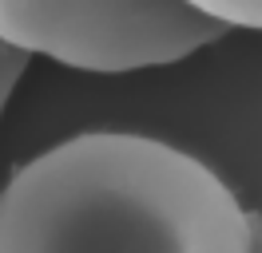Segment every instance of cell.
<instances>
[{"instance_id":"3957f363","label":"cell","mask_w":262,"mask_h":253,"mask_svg":"<svg viewBox=\"0 0 262 253\" xmlns=\"http://www.w3.org/2000/svg\"><path fill=\"white\" fill-rule=\"evenodd\" d=\"M187 4L219 20V24H227V28L262 32V0H187Z\"/></svg>"},{"instance_id":"277c9868","label":"cell","mask_w":262,"mask_h":253,"mask_svg":"<svg viewBox=\"0 0 262 253\" xmlns=\"http://www.w3.org/2000/svg\"><path fill=\"white\" fill-rule=\"evenodd\" d=\"M28 60H32V52L8 44V40L0 36V111H4V103H8V95L16 91V83H20V75H24Z\"/></svg>"},{"instance_id":"7a4b0ae2","label":"cell","mask_w":262,"mask_h":253,"mask_svg":"<svg viewBox=\"0 0 262 253\" xmlns=\"http://www.w3.org/2000/svg\"><path fill=\"white\" fill-rule=\"evenodd\" d=\"M227 32L187 0H0V36L80 71L179 63Z\"/></svg>"},{"instance_id":"6da1fadb","label":"cell","mask_w":262,"mask_h":253,"mask_svg":"<svg viewBox=\"0 0 262 253\" xmlns=\"http://www.w3.org/2000/svg\"><path fill=\"white\" fill-rule=\"evenodd\" d=\"M0 249H254L250 214L207 170L147 135H76L0 190Z\"/></svg>"}]
</instances>
